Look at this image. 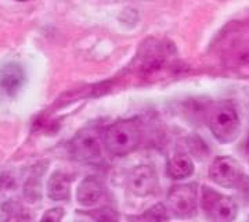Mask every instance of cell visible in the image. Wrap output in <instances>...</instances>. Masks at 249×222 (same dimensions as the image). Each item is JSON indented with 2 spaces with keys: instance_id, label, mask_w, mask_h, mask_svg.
Listing matches in <instances>:
<instances>
[{
  "instance_id": "15",
  "label": "cell",
  "mask_w": 249,
  "mask_h": 222,
  "mask_svg": "<svg viewBox=\"0 0 249 222\" xmlns=\"http://www.w3.org/2000/svg\"><path fill=\"white\" fill-rule=\"evenodd\" d=\"M244 150H245V154H247V157L249 159V138L247 139V142L244 144Z\"/></svg>"
},
{
  "instance_id": "9",
  "label": "cell",
  "mask_w": 249,
  "mask_h": 222,
  "mask_svg": "<svg viewBox=\"0 0 249 222\" xmlns=\"http://www.w3.org/2000/svg\"><path fill=\"white\" fill-rule=\"evenodd\" d=\"M106 196V187L103 182H100L97 178H85L78 186L76 190V200L83 207H93L97 205Z\"/></svg>"
},
{
  "instance_id": "11",
  "label": "cell",
  "mask_w": 249,
  "mask_h": 222,
  "mask_svg": "<svg viewBox=\"0 0 249 222\" xmlns=\"http://www.w3.org/2000/svg\"><path fill=\"white\" fill-rule=\"evenodd\" d=\"M166 171L172 179H184L193 175L194 162L187 154H176L168 161Z\"/></svg>"
},
{
  "instance_id": "16",
  "label": "cell",
  "mask_w": 249,
  "mask_h": 222,
  "mask_svg": "<svg viewBox=\"0 0 249 222\" xmlns=\"http://www.w3.org/2000/svg\"><path fill=\"white\" fill-rule=\"evenodd\" d=\"M17 1H27V0H17Z\"/></svg>"
},
{
  "instance_id": "6",
  "label": "cell",
  "mask_w": 249,
  "mask_h": 222,
  "mask_svg": "<svg viewBox=\"0 0 249 222\" xmlns=\"http://www.w3.org/2000/svg\"><path fill=\"white\" fill-rule=\"evenodd\" d=\"M209 177L216 185L222 187H237L244 181L240 164L231 157H219L212 162Z\"/></svg>"
},
{
  "instance_id": "4",
  "label": "cell",
  "mask_w": 249,
  "mask_h": 222,
  "mask_svg": "<svg viewBox=\"0 0 249 222\" xmlns=\"http://www.w3.org/2000/svg\"><path fill=\"white\" fill-rule=\"evenodd\" d=\"M199 205L198 186L196 183L178 185L170 189L168 195V207L170 213L178 218H193L196 217Z\"/></svg>"
},
{
  "instance_id": "8",
  "label": "cell",
  "mask_w": 249,
  "mask_h": 222,
  "mask_svg": "<svg viewBox=\"0 0 249 222\" xmlns=\"http://www.w3.org/2000/svg\"><path fill=\"white\" fill-rule=\"evenodd\" d=\"M25 80L27 75L19 64L11 62L4 65L0 70V93L7 98L16 96L24 86Z\"/></svg>"
},
{
  "instance_id": "12",
  "label": "cell",
  "mask_w": 249,
  "mask_h": 222,
  "mask_svg": "<svg viewBox=\"0 0 249 222\" xmlns=\"http://www.w3.org/2000/svg\"><path fill=\"white\" fill-rule=\"evenodd\" d=\"M1 220L6 221H24V220H31V217L28 215L27 210L21 204H18L17 202H9L1 205Z\"/></svg>"
},
{
  "instance_id": "2",
  "label": "cell",
  "mask_w": 249,
  "mask_h": 222,
  "mask_svg": "<svg viewBox=\"0 0 249 222\" xmlns=\"http://www.w3.org/2000/svg\"><path fill=\"white\" fill-rule=\"evenodd\" d=\"M140 128L133 120L116 121L104 132V146L109 154L116 157H124L136 150L140 144Z\"/></svg>"
},
{
  "instance_id": "14",
  "label": "cell",
  "mask_w": 249,
  "mask_h": 222,
  "mask_svg": "<svg viewBox=\"0 0 249 222\" xmlns=\"http://www.w3.org/2000/svg\"><path fill=\"white\" fill-rule=\"evenodd\" d=\"M62 218V210L57 208V210H50L49 213L43 215V220H52V221H58Z\"/></svg>"
},
{
  "instance_id": "10",
  "label": "cell",
  "mask_w": 249,
  "mask_h": 222,
  "mask_svg": "<svg viewBox=\"0 0 249 222\" xmlns=\"http://www.w3.org/2000/svg\"><path fill=\"white\" fill-rule=\"evenodd\" d=\"M71 192V178L65 172L57 171L47 182V195L54 202H64L70 199Z\"/></svg>"
},
{
  "instance_id": "13",
  "label": "cell",
  "mask_w": 249,
  "mask_h": 222,
  "mask_svg": "<svg viewBox=\"0 0 249 222\" xmlns=\"http://www.w3.org/2000/svg\"><path fill=\"white\" fill-rule=\"evenodd\" d=\"M168 214H166V208L162 204H157L155 207H152L151 210H148L145 215L142 214L140 217V220H160V221H163V220H168Z\"/></svg>"
},
{
  "instance_id": "5",
  "label": "cell",
  "mask_w": 249,
  "mask_h": 222,
  "mask_svg": "<svg viewBox=\"0 0 249 222\" xmlns=\"http://www.w3.org/2000/svg\"><path fill=\"white\" fill-rule=\"evenodd\" d=\"M70 149L75 160L94 162L101 159V138L94 129L82 131L72 139Z\"/></svg>"
},
{
  "instance_id": "7",
  "label": "cell",
  "mask_w": 249,
  "mask_h": 222,
  "mask_svg": "<svg viewBox=\"0 0 249 222\" xmlns=\"http://www.w3.org/2000/svg\"><path fill=\"white\" fill-rule=\"evenodd\" d=\"M127 187L133 195L145 197L157 192L158 177L155 169L150 165H139L127 178Z\"/></svg>"
},
{
  "instance_id": "1",
  "label": "cell",
  "mask_w": 249,
  "mask_h": 222,
  "mask_svg": "<svg viewBox=\"0 0 249 222\" xmlns=\"http://www.w3.org/2000/svg\"><path fill=\"white\" fill-rule=\"evenodd\" d=\"M205 120L219 142H232L240 133V117L235 108L227 101L209 104L205 108Z\"/></svg>"
},
{
  "instance_id": "3",
  "label": "cell",
  "mask_w": 249,
  "mask_h": 222,
  "mask_svg": "<svg viewBox=\"0 0 249 222\" xmlns=\"http://www.w3.org/2000/svg\"><path fill=\"white\" fill-rule=\"evenodd\" d=\"M201 199L202 210L208 220L217 222H229L235 220L238 207L231 197L204 186Z\"/></svg>"
}]
</instances>
